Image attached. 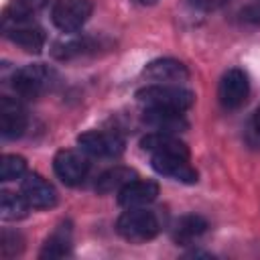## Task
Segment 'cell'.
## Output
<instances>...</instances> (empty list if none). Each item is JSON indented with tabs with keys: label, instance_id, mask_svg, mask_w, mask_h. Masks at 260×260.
<instances>
[{
	"label": "cell",
	"instance_id": "obj_1",
	"mask_svg": "<svg viewBox=\"0 0 260 260\" xmlns=\"http://www.w3.org/2000/svg\"><path fill=\"white\" fill-rule=\"evenodd\" d=\"M136 100L148 110L185 112L193 106L195 93L179 83H150L136 91Z\"/></svg>",
	"mask_w": 260,
	"mask_h": 260
},
{
	"label": "cell",
	"instance_id": "obj_2",
	"mask_svg": "<svg viewBox=\"0 0 260 260\" xmlns=\"http://www.w3.org/2000/svg\"><path fill=\"white\" fill-rule=\"evenodd\" d=\"M116 230L128 242H146L158 234L160 223L154 211H148L144 207H130L118 217Z\"/></svg>",
	"mask_w": 260,
	"mask_h": 260
},
{
	"label": "cell",
	"instance_id": "obj_3",
	"mask_svg": "<svg viewBox=\"0 0 260 260\" xmlns=\"http://www.w3.org/2000/svg\"><path fill=\"white\" fill-rule=\"evenodd\" d=\"M53 79H55V71L51 67L43 63H30V65L16 69V73L12 75V87L16 95L35 100L51 89Z\"/></svg>",
	"mask_w": 260,
	"mask_h": 260
},
{
	"label": "cell",
	"instance_id": "obj_4",
	"mask_svg": "<svg viewBox=\"0 0 260 260\" xmlns=\"http://www.w3.org/2000/svg\"><path fill=\"white\" fill-rule=\"evenodd\" d=\"M91 10V0H57L51 10V20L63 32H75L87 22Z\"/></svg>",
	"mask_w": 260,
	"mask_h": 260
},
{
	"label": "cell",
	"instance_id": "obj_5",
	"mask_svg": "<svg viewBox=\"0 0 260 260\" xmlns=\"http://www.w3.org/2000/svg\"><path fill=\"white\" fill-rule=\"evenodd\" d=\"M2 32L10 43L28 53H39L45 47V32L37 22H32V18H2Z\"/></svg>",
	"mask_w": 260,
	"mask_h": 260
},
{
	"label": "cell",
	"instance_id": "obj_6",
	"mask_svg": "<svg viewBox=\"0 0 260 260\" xmlns=\"http://www.w3.org/2000/svg\"><path fill=\"white\" fill-rule=\"evenodd\" d=\"M250 95V79L248 73L240 67H232L228 69L221 79H219V87H217V98L219 104L225 110H238L246 104Z\"/></svg>",
	"mask_w": 260,
	"mask_h": 260
},
{
	"label": "cell",
	"instance_id": "obj_7",
	"mask_svg": "<svg viewBox=\"0 0 260 260\" xmlns=\"http://www.w3.org/2000/svg\"><path fill=\"white\" fill-rule=\"evenodd\" d=\"M77 144L83 152L100 158H114L120 156L124 150V138L118 132L106 130H89L77 136Z\"/></svg>",
	"mask_w": 260,
	"mask_h": 260
},
{
	"label": "cell",
	"instance_id": "obj_8",
	"mask_svg": "<svg viewBox=\"0 0 260 260\" xmlns=\"http://www.w3.org/2000/svg\"><path fill=\"white\" fill-rule=\"evenodd\" d=\"M53 169L55 175L65 183V185H79L83 183V179L89 173V160L85 154H81L79 150H59L53 158Z\"/></svg>",
	"mask_w": 260,
	"mask_h": 260
},
{
	"label": "cell",
	"instance_id": "obj_9",
	"mask_svg": "<svg viewBox=\"0 0 260 260\" xmlns=\"http://www.w3.org/2000/svg\"><path fill=\"white\" fill-rule=\"evenodd\" d=\"M20 195L32 209H51L57 205V191L55 187L45 181L41 175H26L20 187Z\"/></svg>",
	"mask_w": 260,
	"mask_h": 260
},
{
	"label": "cell",
	"instance_id": "obj_10",
	"mask_svg": "<svg viewBox=\"0 0 260 260\" xmlns=\"http://www.w3.org/2000/svg\"><path fill=\"white\" fill-rule=\"evenodd\" d=\"M26 112L16 98H0V134L4 138H18L26 130Z\"/></svg>",
	"mask_w": 260,
	"mask_h": 260
},
{
	"label": "cell",
	"instance_id": "obj_11",
	"mask_svg": "<svg viewBox=\"0 0 260 260\" xmlns=\"http://www.w3.org/2000/svg\"><path fill=\"white\" fill-rule=\"evenodd\" d=\"M150 162H152V169L162 177H169L185 185L197 183V171L189 165V158L185 156L160 154V156H150Z\"/></svg>",
	"mask_w": 260,
	"mask_h": 260
},
{
	"label": "cell",
	"instance_id": "obj_12",
	"mask_svg": "<svg viewBox=\"0 0 260 260\" xmlns=\"http://www.w3.org/2000/svg\"><path fill=\"white\" fill-rule=\"evenodd\" d=\"M140 146L150 154V156H160V154H173V156H185L189 158V148L183 140H179L175 134L169 132H148L142 140Z\"/></svg>",
	"mask_w": 260,
	"mask_h": 260
},
{
	"label": "cell",
	"instance_id": "obj_13",
	"mask_svg": "<svg viewBox=\"0 0 260 260\" xmlns=\"http://www.w3.org/2000/svg\"><path fill=\"white\" fill-rule=\"evenodd\" d=\"M142 75L154 83H179V81H185L189 77V71L187 67L177 61V59H171V57H165V59H154L150 61Z\"/></svg>",
	"mask_w": 260,
	"mask_h": 260
},
{
	"label": "cell",
	"instance_id": "obj_14",
	"mask_svg": "<svg viewBox=\"0 0 260 260\" xmlns=\"http://www.w3.org/2000/svg\"><path fill=\"white\" fill-rule=\"evenodd\" d=\"M158 195V185L148 179H134L130 181L120 193H118V203L126 209L130 207H144L152 203Z\"/></svg>",
	"mask_w": 260,
	"mask_h": 260
},
{
	"label": "cell",
	"instance_id": "obj_15",
	"mask_svg": "<svg viewBox=\"0 0 260 260\" xmlns=\"http://www.w3.org/2000/svg\"><path fill=\"white\" fill-rule=\"evenodd\" d=\"M144 124L148 128H152L154 132H169V134H177L181 130L187 128V120L183 116V112H171V110H148L144 108V116H142Z\"/></svg>",
	"mask_w": 260,
	"mask_h": 260
},
{
	"label": "cell",
	"instance_id": "obj_16",
	"mask_svg": "<svg viewBox=\"0 0 260 260\" xmlns=\"http://www.w3.org/2000/svg\"><path fill=\"white\" fill-rule=\"evenodd\" d=\"M207 221L205 217L197 215V213H187V215H181L175 225H173V240L177 244H193L195 240H199L205 232H207Z\"/></svg>",
	"mask_w": 260,
	"mask_h": 260
},
{
	"label": "cell",
	"instance_id": "obj_17",
	"mask_svg": "<svg viewBox=\"0 0 260 260\" xmlns=\"http://www.w3.org/2000/svg\"><path fill=\"white\" fill-rule=\"evenodd\" d=\"M136 179V171L130 167H112L104 171L95 181L98 193H120L130 181Z\"/></svg>",
	"mask_w": 260,
	"mask_h": 260
},
{
	"label": "cell",
	"instance_id": "obj_18",
	"mask_svg": "<svg viewBox=\"0 0 260 260\" xmlns=\"http://www.w3.org/2000/svg\"><path fill=\"white\" fill-rule=\"evenodd\" d=\"M71 252V223L63 221L55 228V232L45 240L41 258H63Z\"/></svg>",
	"mask_w": 260,
	"mask_h": 260
},
{
	"label": "cell",
	"instance_id": "obj_19",
	"mask_svg": "<svg viewBox=\"0 0 260 260\" xmlns=\"http://www.w3.org/2000/svg\"><path fill=\"white\" fill-rule=\"evenodd\" d=\"M95 49H98V43L91 37H81V39L57 43L53 47V57L59 61H69V59H75V57H81L87 53H95Z\"/></svg>",
	"mask_w": 260,
	"mask_h": 260
},
{
	"label": "cell",
	"instance_id": "obj_20",
	"mask_svg": "<svg viewBox=\"0 0 260 260\" xmlns=\"http://www.w3.org/2000/svg\"><path fill=\"white\" fill-rule=\"evenodd\" d=\"M30 205L26 203V199L18 193L12 191H2L0 193V217L4 221H16L22 219L26 215V209Z\"/></svg>",
	"mask_w": 260,
	"mask_h": 260
},
{
	"label": "cell",
	"instance_id": "obj_21",
	"mask_svg": "<svg viewBox=\"0 0 260 260\" xmlns=\"http://www.w3.org/2000/svg\"><path fill=\"white\" fill-rule=\"evenodd\" d=\"M26 173V160L18 154H4L0 158V179L16 181Z\"/></svg>",
	"mask_w": 260,
	"mask_h": 260
},
{
	"label": "cell",
	"instance_id": "obj_22",
	"mask_svg": "<svg viewBox=\"0 0 260 260\" xmlns=\"http://www.w3.org/2000/svg\"><path fill=\"white\" fill-rule=\"evenodd\" d=\"M24 250V240L18 232H10L4 230L0 236V254L4 258H14Z\"/></svg>",
	"mask_w": 260,
	"mask_h": 260
},
{
	"label": "cell",
	"instance_id": "obj_23",
	"mask_svg": "<svg viewBox=\"0 0 260 260\" xmlns=\"http://www.w3.org/2000/svg\"><path fill=\"white\" fill-rule=\"evenodd\" d=\"M189 4L197 10H217L225 4V0H189Z\"/></svg>",
	"mask_w": 260,
	"mask_h": 260
},
{
	"label": "cell",
	"instance_id": "obj_24",
	"mask_svg": "<svg viewBox=\"0 0 260 260\" xmlns=\"http://www.w3.org/2000/svg\"><path fill=\"white\" fill-rule=\"evenodd\" d=\"M242 18L246 22H252V24H260V2L258 4H252L248 8L242 10Z\"/></svg>",
	"mask_w": 260,
	"mask_h": 260
},
{
	"label": "cell",
	"instance_id": "obj_25",
	"mask_svg": "<svg viewBox=\"0 0 260 260\" xmlns=\"http://www.w3.org/2000/svg\"><path fill=\"white\" fill-rule=\"evenodd\" d=\"M250 128H252V132H254V136H256V138H260V106H258V110H256V112H254V116H252Z\"/></svg>",
	"mask_w": 260,
	"mask_h": 260
},
{
	"label": "cell",
	"instance_id": "obj_26",
	"mask_svg": "<svg viewBox=\"0 0 260 260\" xmlns=\"http://www.w3.org/2000/svg\"><path fill=\"white\" fill-rule=\"evenodd\" d=\"M138 4H142V6H152V4H156L158 0H136Z\"/></svg>",
	"mask_w": 260,
	"mask_h": 260
},
{
	"label": "cell",
	"instance_id": "obj_27",
	"mask_svg": "<svg viewBox=\"0 0 260 260\" xmlns=\"http://www.w3.org/2000/svg\"><path fill=\"white\" fill-rule=\"evenodd\" d=\"M258 2H260V0H258Z\"/></svg>",
	"mask_w": 260,
	"mask_h": 260
}]
</instances>
